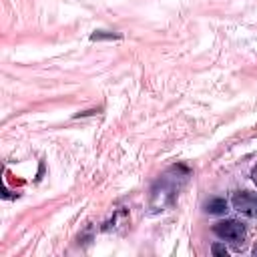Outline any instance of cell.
Segmentation results:
<instances>
[{
	"mask_svg": "<svg viewBox=\"0 0 257 257\" xmlns=\"http://www.w3.org/2000/svg\"><path fill=\"white\" fill-rule=\"evenodd\" d=\"M213 233L219 235L221 239H229V241H243L245 237V225L235 221V219H225L213 225Z\"/></svg>",
	"mask_w": 257,
	"mask_h": 257,
	"instance_id": "cell-1",
	"label": "cell"
},
{
	"mask_svg": "<svg viewBox=\"0 0 257 257\" xmlns=\"http://www.w3.org/2000/svg\"><path fill=\"white\" fill-rule=\"evenodd\" d=\"M231 203H233V209L239 211L241 215L257 219V193H249V191L235 193Z\"/></svg>",
	"mask_w": 257,
	"mask_h": 257,
	"instance_id": "cell-2",
	"label": "cell"
},
{
	"mask_svg": "<svg viewBox=\"0 0 257 257\" xmlns=\"http://www.w3.org/2000/svg\"><path fill=\"white\" fill-rule=\"evenodd\" d=\"M253 255L257 257V243H255V247H253Z\"/></svg>",
	"mask_w": 257,
	"mask_h": 257,
	"instance_id": "cell-7",
	"label": "cell"
},
{
	"mask_svg": "<svg viewBox=\"0 0 257 257\" xmlns=\"http://www.w3.org/2000/svg\"><path fill=\"white\" fill-rule=\"evenodd\" d=\"M205 211L211 213V215H225V211H227V201L221 199V197H215V199H211V201L207 203V209H205Z\"/></svg>",
	"mask_w": 257,
	"mask_h": 257,
	"instance_id": "cell-3",
	"label": "cell"
},
{
	"mask_svg": "<svg viewBox=\"0 0 257 257\" xmlns=\"http://www.w3.org/2000/svg\"><path fill=\"white\" fill-rule=\"evenodd\" d=\"M251 179H253V183L257 185V165L253 167V171H251Z\"/></svg>",
	"mask_w": 257,
	"mask_h": 257,
	"instance_id": "cell-6",
	"label": "cell"
},
{
	"mask_svg": "<svg viewBox=\"0 0 257 257\" xmlns=\"http://www.w3.org/2000/svg\"><path fill=\"white\" fill-rule=\"evenodd\" d=\"M102 38H120V36L112 34V32H94V34H90V40H102Z\"/></svg>",
	"mask_w": 257,
	"mask_h": 257,
	"instance_id": "cell-4",
	"label": "cell"
},
{
	"mask_svg": "<svg viewBox=\"0 0 257 257\" xmlns=\"http://www.w3.org/2000/svg\"><path fill=\"white\" fill-rule=\"evenodd\" d=\"M211 251H213V255H223V257H227V255H229V251H227V249H225V245H221V243H213Z\"/></svg>",
	"mask_w": 257,
	"mask_h": 257,
	"instance_id": "cell-5",
	"label": "cell"
}]
</instances>
